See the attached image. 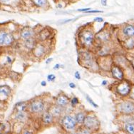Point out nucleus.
Returning a JSON list of instances; mask_svg holds the SVG:
<instances>
[{
    "label": "nucleus",
    "mask_w": 134,
    "mask_h": 134,
    "mask_svg": "<svg viewBox=\"0 0 134 134\" xmlns=\"http://www.w3.org/2000/svg\"><path fill=\"white\" fill-rule=\"evenodd\" d=\"M84 126L89 129H93L98 127L99 125V121L95 116H87L85 117L84 121Z\"/></svg>",
    "instance_id": "f257e3e1"
},
{
    "label": "nucleus",
    "mask_w": 134,
    "mask_h": 134,
    "mask_svg": "<svg viewBox=\"0 0 134 134\" xmlns=\"http://www.w3.org/2000/svg\"><path fill=\"white\" fill-rule=\"evenodd\" d=\"M62 123H63V126H64V128L66 129L72 130L75 128L76 121L75 118H74L73 116H70V115H68V116H66L63 118Z\"/></svg>",
    "instance_id": "f03ea898"
},
{
    "label": "nucleus",
    "mask_w": 134,
    "mask_h": 134,
    "mask_svg": "<svg viewBox=\"0 0 134 134\" xmlns=\"http://www.w3.org/2000/svg\"><path fill=\"white\" fill-rule=\"evenodd\" d=\"M44 109V104L42 100H34L30 104V109L34 113H40Z\"/></svg>",
    "instance_id": "7ed1b4c3"
},
{
    "label": "nucleus",
    "mask_w": 134,
    "mask_h": 134,
    "mask_svg": "<svg viewBox=\"0 0 134 134\" xmlns=\"http://www.w3.org/2000/svg\"><path fill=\"white\" fill-rule=\"evenodd\" d=\"M120 111L124 113H131L134 111V105L130 102H125L122 103L119 105Z\"/></svg>",
    "instance_id": "20e7f679"
},
{
    "label": "nucleus",
    "mask_w": 134,
    "mask_h": 134,
    "mask_svg": "<svg viewBox=\"0 0 134 134\" xmlns=\"http://www.w3.org/2000/svg\"><path fill=\"white\" fill-rule=\"evenodd\" d=\"M13 41V36L10 34L1 32H0V45H8Z\"/></svg>",
    "instance_id": "39448f33"
},
{
    "label": "nucleus",
    "mask_w": 134,
    "mask_h": 134,
    "mask_svg": "<svg viewBox=\"0 0 134 134\" xmlns=\"http://www.w3.org/2000/svg\"><path fill=\"white\" fill-rule=\"evenodd\" d=\"M82 39L86 45L87 46L91 45L93 41V34L92 32L89 30L84 31L82 34Z\"/></svg>",
    "instance_id": "423d86ee"
},
{
    "label": "nucleus",
    "mask_w": 134,
    "mask_h": 134,
    "mask_svg": "<svg viewBox=\"0 0 134 134\" xmlns=\"http://www.w3.org/2000/svg\"><path fill=\"white\" fill-rule=\"evenodd\" d=\"M117 91L118 93H120L122 96H126L130 92V86L126 83L121 84L117 88Z\"/></svg>",
    "instance_id": "0eeeda50"
},
{
    "label": "nucleus",
    "mask_w": 134,
    "mask_h": 134,
    "mask_svg": "<svg viewBox=\"0 0 134 134\" xmlns=\"http://www.w3.org/2000/svg\"><path fill=\"white\" fill-rule=\"evenodd\" d=\"M68 98L67 97V96L65 95H63V94H61L59 95V96L56 98V103L57 104L61 106V107H64V106H66L67 104L68 103Z\"/></svg>",
    "instance_id": "6e6552de"
},
{
    "label": "nucleus",
    "mask_w": 134,
    "mask_h": 134,
    "mask_svg": "<svg viewBox=\"0 0 134 134\" xmlns=\"http://www.w3.org/2000/svg\"><path fill=\"white\" fill-rule=\"evenodd\" d=\"M34 32L32 29H29V28H26L24 29H23L21 32V36L24 39H28L30 38H32L34 36Z\"/></svg>",
    "instance_id": "1a4fd4ad"
},
{
    "label": "nucleus",
    "mask_w": 134,
    "mask_h": 134,
    "mask_svg": "<svg viewBox=\"0 0 134 134\" xmlns=\"http://www.w3.org/2000/svg\"><path fill=\"white\" fill-rule=\"evenodd\" d=\"M111 72H112V75L113 76V77H115L116 78L119 79V80L123 79V74L122 71L120 69V68H118V67H112Z\"/></svg>",
    "instance_id": "9d476101"
},
{
    "label": "nucleus",
    "mask_w": 134,
    "mask_h": 134,
    "mask_svg": "<svg viewBox=\"0 0 134 134\" xmlns=\"http://www.w3.org/2000/svg\"><path fill=\"white\" fill-rule=\"evenodd\" d=\"M43 122L46 124H49L52 122L53 120V116L50 112H45L42 116Z\"/></svg>",
    "instance_id": "9b49d317"
},
{
    "label": "nucleus",
    "mask_w": 134,
    "mask_h": 134,
    "mask_svg": "<svg viewBox=\"0 0 134 134\" xmlns=\"http://www.w3.org/2000/svg\"><path fill=\"white\" fill-rule=\"evenodd\" d=\"M61 112H62L61 106H60L59 105L53 106L50 111V113L52 114V116H60Z\"/></svg>",
    "instance_id": "f8f14e48"
},
{
    "label": "nucleus",
    "mask_w": 134,
    "mask_h": 134,
    "mask_svg": "<svg viewBox=\"0 0 134 134\" xmlns=\"http://www.w3.org/2000/svg\"><path fill=\"white\" fill-rule=\"evenodd\" d=\"M10 91H11V89H10V88L8 86L4 85V86H0V94L8 96L9 93H10Z\"/></svg>",
    "instance_id": "ddd939ff"
},
{
    "label": "nucleus",
    "mask_w": 134,
    "mask_h": 134,
    "mask_svg": "<svg viewBox=\"0 0 134 134\" xmlns=\"http://www.w3.org/2000/svg\"><path fill=\"white\" fill-rule=\"evenodd\" d=\"M123 32L127 36H132L134 35V27L132 26H128L124 29Z\"/></svg>",
    "instance_id": "4468645a"
},
{
    "label": "nucleus",
    "mask_w": 134,
    "mask_h": 134,
    "mask_svg": "<svg viewBox=\"0 0 134 134\" xmlns=\"http://www.w3.org/2000/svg\"><path fill=\"white\" fill-rule=\"evenodd\" d=\"M25 41L26 46L29 49H33L34 47L36 46V42H35L33 37L28 39H26Z\"/></svg>",
    "instance_id": "2eb2a0df"
},
{
    "label": "nucleus",
    "mask_w": 134,
    "mask_h": 134,
    "mask_svg": "<svg viewBox=\"0 0 134 134\" xmlns=\"http://www.w3.org/2000/svg\"><path fill=\"white\" fill-rule=\"evenodd\" d=\"M85 117H86V116H85L84 113H82V112L78 113L75 116V119L76 123H84Z\"/></svg>",
    "instance_id": "dca6fc26"
},
{
    "label": "nucleus",
    "mask_w": 134,
    "mask_h": 134,
    "mask_svg": "<svg viewBox=\"0 0 134 134\" xmlns=\"http://www.w3.org/2000/svg\"><path fill=\"white\" fill-rule=\"evenodd\" d=\"M44 53V48L42 46H38L35 49V55L36 56H41Z\"/></svg>",
    "instance_id": "f3484780"
},
{
    "label": "nucleus",
    "mask_w": 134,
    "mask_h": 134,
    "mask_svg": "<svg viewBox=\"0 0 134 134\" xmlns=\"http://www.w3.org/2000/svg\"><path fill=\"white\" fill-rule=\"evenodd\" d=\"M126 130L131 134H134V124L129 123L126 126Z\"/></svg>",
    "instance_id": "a211bd4d"
},
{
    "label": "nucleus",
    "mask_w": 134,
    "mask_h": 134,
    "mask_svg": "<svg viewBox=\"0 0 134 134\" xmlns=\"http://www.w3.org/2000/svg\"><path fill=\"white\" fill-rule=\"evenodd\" d=\"M47 32H48V31H46V30H44V31H42V32H41L40 35H39V36H40V38L42 39V40H44V39H47V38L49 37V36L50 35L49 32L47 34H46Z\"/></svg>",
    "instance_id": "6ab92c4d"
},
{
    "label": "nucleus",
    "mask_w": 134,
    "mask_h": 134,
    "mask_svg": "<svg viewBox=\"0 0 134 134\" xmlns=\"http://www.w3.org/2000/svg\"><path fill=\"white\" fill-rule=\"evenodd\" d=\"M17 109L18 111H24L26 109L25 103H19L17 104Z\"/></svg>",
    "instance_id": "aec40b11"
},
{
    "label": "nucleus",
    "mask_w": 134,
    "mask_h": 134,
    "mask_svg": "<svg viewBox=\"0 0 134 134\" xmlns=\"http://www.w3.org/2000/svg\"><path fill=\"white\" fill-rule=\"evenodd\" d=\"M34 2L39 7H44L47 3V0H34Z\"/></svg>",
    "instance_id": "412c9836"
},
{
    "label": "nucleus",
    "mask_w": 134,
    "mask_h": 134,
    "mask_svg": "<svg viewBox=\"0 0 134 134\" xmlns=\"http://www.w3.org/2000/svg\"><path fill=\"white\" fill-rule=\"evenodd\" d=\"M26 116L25 113L24 111H18V113L17 114V118L20 120V121H23L25 118Z\"/></svg>",
    "instance_id": "4be33fe9"
},
{
    "label": "nucleus",
    "mask_w": 134,
    "mask_h": 134,
    "mask_svg": "<svg viewBox=\"0 0 134 134\" xmlns=\"http://www.w3.org/2000/svg\"><path fill=\"white\" fill-rule=\"evenodd\" d=\"M78 134H90V129L87 128H84L81 129V131L78 133Z\"/></svg>",
    "instance_id": "5701e85b"
},
{
    "label": "nucleus",
    "mask_w": 134,
    "mask_h": 134,
    "mask_svg": "<svg viewBox=\"0 0 134 134\" xmlns=\"http://www.w3.org/2000/svg\"><path fill=\"white\" fill-rule=\"evenodd\" d=\"M86 99H87V100L89 101V103H91L93 106H94L95 108H98V105H96V103L93 101L92 99H91L89 96H86Z\"/></svg>",
    "instance_id": "b1692460"
},
{
    "label": "nucleus",
    "mask_w": 134,
    "mask_h": 134,
    "mask_svg": "<svg viewBox=\"0 0 134 134\" xmlns=\"http://www.w3.org/2000/svg\"><path fill=\"white\" fill-rule=\"evenodd\" d=\"M47 78H48L49 81H54L55 80L56 77H55V76L54 75V74H49V75L48 76Z\"/></svg>",
    "instance_id": "393cba45"
},
{
    "label": "nucleus",
    "mask_w": 134,
    "mask_h": 134,
    "mask_svg": "<svg viewBox=\"0 0 134 134\" xmlns=\"http://www.w3.org/2000/svg\"><path fill=\"white\" fill-rule=\"evenodd\" d=\"M78 103V99L77 98H73V99L71 100V104H72V106H75L76 105L77 103Z\"/></svg>",
    "instance_id": "a878e982"
},
{
    "label": "nucleus",
    "mask_w": 134,
    "mask_h": 134,
    "mask_svg": "<svg viewBox=\"0 0 134 134\" xmlns=\"http://www.w3.org/2000/svg\"><path fill=\"white\" fill-rule=\"evenodd\" d=\"M102 12L101 11H99V10H89L87 11H86V13H88V14H91V13H100Z\"/></svg>",
    "instance_id": "bb28decb"
},
{
    "label": "nucleus",
    "mask_w": 134,
    "mask_h": 134,
    "mask_svg": "<svg viewBox=\"0 0 134 134\" xmlns=\"http://www.w3.org/2000/svg\"><path fill=\"white\" fill-rule=\"evenodd\" d=\"M94 21L98 22H102L103 21V19L101 18V17H96V18L94 19Z\"/></svg>",
    "instance_id": "cd10ccee"
},
{
    "label": "nucleus",
    "mask_w": 134,
    "mask_h": 134,
    "mask_svg": "<svg viewBox=\"0 0 134 134\" xmlns=\"http://www.w3.org/2000/svg\"><path fill=\"white\" fill-rule=\"evenodd\" d=\"M89 10H91V8L79 9H78L77 11H84V12H86V11H89Z\"/></svg>",
    "instance_id": "c85d7f7f"
},
{
    "label": "nucleus",
    "mask_w": 134,
    "mask_h": 134,
    "mask_svg": "<svg viewBox=\"0 0 134 134\" xmlns=\"http://www.w3.org/2000/svg\"><path fill=\"white\" fill-rule=\"evenodd\" d=\"M75 77L76 78H77V79H80L81 78V75H80V73L78 71H76L75 73Z\"/></svg>",
    "instance_id": "c756f323"
},
{
    "label": "nucleus",
    "mask_w": 134,
    "mask_h": 134,
    "mask_svg": "<svg viewBox=\"0 0 134 134\" xmlns=\"http://www.w3.org/2000/svg\"><path fill=\"white\" fill-rule=\"evenodd\" d=\"M101 1V4L103 5V6H106V4H107V0H101L100 1Z\"/></svg>",
    "instance_id": "7c9ffc66"
},
{
    "label": "nucleus",
    "mask_w": 134,
    "mask_h": 134,
    "mask_svg": "<svg viewBox=\"0 0 134 134\" xmlns=\"http://www.w3.org/2000/svg\"><path fill=\"white\" fill-rule=\"evenodd\" d=\"M131 98L134 99V88L133 89V90L131 91Z\"/></svg>",
    "instance_id": "2f4dec72"
},
{
    "label": "nucleus",
    "mask_w": 134,
    "mask_h": 134,
    "mask_svg": "<svg viewBox=\"0 0 134 134\" xmlns=\"http://www.w3.org/2000/svg\"><path fill=\"white\" fill-rule=\"evenodd\" d=\"M69 86H70L71 88H75L76 87L75 84H74V83H71V84H69Z\"/></svg>",
    "instance_id": "473e14b6"
},
{
    "label": "nucleus",
    "mask_w": 134,
    "mask_h": 134,
    "mask_svg": "<svg viewBox=\"0 0 134 134\" xmlns=\"http://www.w3.org/2000/svg\"><path fill=\"white\" fill-rule=\"evenodd\" d=\"M59 67H60V64H56V65L54 66V69H58V68H59Z\"/></svg>",
    "instance_id": "72a5a7b5"
},
{
    "label": "nucleus",
    "mask_w": 134,
    "mask_h": 134,
    "mask_svg": "<svg viewBox=\"0 0 134 134\" xmlns=\"http://www.w3.org/2000/svg\"><path fill=\"white\" fill-rule=\"evenodd\" d=\"M46 85V81H42V86H45Z\"/></svg>",
    "instance_id": "f704fd0d"
},
{
    "label": "nucleus",
    "mask_w": 134,
    "mask_h": 134,
    "mask_svg": "<svg viewBox=\"0 0 134 134\" xmlns=\"http://www.w3.org/2000/svg\"><path fill=\"white\" fill-rule=\"evenodd\" d=\"M106 84H107V81H103V83H102V85H103V86H105V85H106Z\"/></svg>",
    "instance_id": "c9c22d12"
},
{
    "label": "nucleus",
    "mask_w": 134,
    "mask_h": 134,
    "mask_svg": "<svg viewBox=\"0 0 134 134\" xmlns=\"http://www.w3.org/2000/svg\"><path fill=\"white\" fill-rule=\"evenodd\" d=\"M9 1V0H0V1H1V2H7Z\"/></svg>",
    "instance_id": "e433bc0d"
},
{
    "label": "nucleus",
    "mask_w": 134,
    "mask_h": 134,
    "mask_svg": "<svg viewBox=\"0 0 134 134\" xmlns=\"http://www.w3.org/2000/svg\"><path fill=\"white\" fill-rule=\"evenodd\" d=\"M52 60V59H48L47 61H46V64H49V62H51V61Z\"/></svg>",
    "instance_id": "4c0bfd02"
},
{
    "label": "nucleus",
    "mask_w": 134,
    "mask_h": 134,
    "mask_svg": "<svg viewBox=\"0 0 134 134\" xmlns=\"http://www.w3.org/2000/svg\"><path fill=\"white\" fill-rule=\"evenodd\" d=\"M24 134H31V133H29V132H26Z\"/></svg>",
    "instance_id": "58836bf2"
},
{
    "label": "nucleus",
    "mask_w": 134,
    "mask_h": 134,
    "mask_svg": "<svg viewBox=\"0 0 134 134\" xmlns=\"http://www.w3.org/2000/svg\"><path fill=\"white\" fill-rule=\"evenodd\" d=\"M1 104H2V103H1V100H0V107H1Z\"/></svg>",
    "instance_id": "ea45409f"
},
{
    "label": "nucleus",
    "mask_w": 134,
    "mask_h": 134,
    "mask_svg": "<svg viewBox=\"0 0 134 134\" xmlns=\"http://www.w3.org/2000/svg\"><path fill=\"white\" fill-rule=\"evenodd\" d=\"M78 134V133H74V134Z\"/></svg>",
    "instance_id": "a19ab883"
}]
</instances>
